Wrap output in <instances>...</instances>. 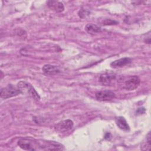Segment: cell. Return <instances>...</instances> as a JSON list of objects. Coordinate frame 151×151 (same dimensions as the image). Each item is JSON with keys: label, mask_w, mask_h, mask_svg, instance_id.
<instances>
[{"label": "cell", "mask_w": 151, "mask_h": 151, "mask_svg": "<svg viewBox=\"0 0 151 151\" xmlns=\"http://www.w3.org/2000/svg\"><path fill=\"white\" fill-rule=\"evenodd\" d=\"M19 94H21V92L17 86H14L12 84H8L6 87L1 88L0 92L1 97L4 99L11 98Z\"/></svg>", "instance_id": "4"}, {"label": "cell", "mask_w": 151, "mask_h": 151, "mask_svg": "<svg viewBox=\"0 0 151 151\" xmlns=\"http://www.w3.org/2000/svg\"><path fill=\"white\" fill-rule=\"evenodd\" d=\"M78 16L80 18H83L86 17L87 15L89 14V12L87 10L84 9H81V10H80V11L78 12Z\"/></svg>", "instance_id": "15"}, {"label": "cell", "mask_w": 151, "mask_h": 151, "mask_svg": "<svg viewBox=\"0 0 151 151\" xmlns=\"http://www.w3.org/2000/svg\"><path fill=\"white\" fill-rule=\"evenodd\" d=\"M42 70L45 74L50 76L57 74L61 71L58 67L55 65H52L51 64L44 65L42 68Z\"/></svg>", "instance_id": "9"}, {"label": "cell", "mask_w": 151, "mask_h": 151, "mask_svg": "<svg viewBox=\"0 0 151 151\" xmlns=\"http://www.w3.org/2000/svg\"><path fill=\"white\" fill-rule=\"evenodd\" d=\"M17 87L20 90L21 94L27 93L32 97L34 100L38 101L40 99V97L38 93L36 91L33 86L29 83L25 81H20L17 84Z\"/></svg>", "instance_id": "2"}, {"label": "cell", "mask_w": 151, "mask_h": 151, "mask_svg": "<svg viewBox=\"0 0 151 151\" xmlns=\"http://www.w3.org/2000/svg\"><path fill=\"white\" fill-rule=\"evenodd\" d=\"M146 110L145 108L143 107H140V108H138L137 110H136V114L137 115H139V114H143L145 112Z\"/></svg>", "instance_id": "16"}, {"label": "cell", "mask_w": 151, "mask_h": 151, "mask_svg": "<svg viewBox=\"0 0 151 151\" xmlns=\"http://www.w3.org/2000/svg\"><path fill=\"white\" fill-rule=\"evenodd\" d=\"M103 25H116L118 24V22L113 20L111 19H109V18H107V19H104L103 22Z\"/></svg>", "instance_id": "14"}, {"label": "cell", "mask_w": 151, "mask_h": 151, "mask_svg": "<svg viewBox=\"0 0 151 151\" xmlns=\"http://www.w3.org/2000/svg\"><path fill=\"white\" fill-rule=\"evenodd\" d=\"M151 145V139H150V132H149L146 137V142L141 146V150H150Z\"/></svg>", "instance_id": "13"}, {"label": "cell", "mask_w": 151, "mask_h": 151, "mask_svg": "<svg viewBox=\"0 0 151 151\" xmlns=\"http://www.w3.org/2000/svg\"><path fill=\"white\" fill-rule=\"evenodd\" d=\"M18 145L25 150H62L64 146L61 143L51 140H37L31 137L19 139Z\"/></svg>", "instance_id": "1"}, {"label": "cell", "mask_w": 151, "mask_h": 151, "mask_svg": "<svg viewBox=\"0 0 151 151\" xmlns=\"http://www.w3.org/2000/svg\"><path fill=\"white\" fill-rule=\"evenodd\" d=\"M86 31L90 34L93 35L96 33H99L101 31V29L99 26L93 24H88L85 27Z\"/></svg>", "instance_id": "12"}, {"label": "cell", "mask_w": 151, "mask_h": 151, "mask_svg": "<svg viewBox=\"0 0 151 151\" xmlns=\"http://www.w3.org/2000/svg\"><path fill=\"white\" fill-rule=\"evenodd\" d=\"M95 97L99 101H110L115 97V94L110 90H103L97 92Z\"/></svg>", "instance_id": "6"}, {"label": "cell", "mask_w": 151, "mask_h": 151, "mask_svg": "<svg viewBox=\"0 0 151 151\" xmlns=\"http://www.w3.org/2000/svg\"><path fill=\"white\" fill-rule=\"evenodd\" d=\"M115 122L119 129L124 131H129L130 127L126 119L122 116H118L115 118Z\"/></svg>", "instance_id": "11"}, {"label": "cell", "mask_w": 151, "mask_h": 151, "mask_svg": "<svg viewBox=\"0 0 151 151\" xmlns=\"http://www.w3.org/2000/svg\"><path fill=\"white\" fill-rule=\"evenodd\" d=\"M120 80L122 88L126 90H134L136 89L140 83V78L136 76L125 77Z\"/></svg>", "instance_id": "3"}, {"label": "cell", "mask_w": 151, "mask_h": 151, "mask_svg": "<svg viewBox=\"0 0 151 151\" xmlns=\"http://www.w3.org/2000/svg\"><path fill=\"white\" fill-rule=\"evenodd\" d=\"M48 7L52 11L56 12H61L64 9V6L63 3L56 1H49L47 2Z\"/></svg>", "instance_id": "10"}, {"label": "cell", "mask_w": 151, "mask_h": 151, "mask_svg": "<svg viewBox=\"0 0 151 151\" xmlns=\"http://www.w3.org/2000/svg\"><path fill=\"white\" fill-rule=\"evenodd\" d=\"M73 122L70 119L64 120L55 125V129L59 132H65L72 129L73 127Z\"/></svg>", "instance_id": "5"}, {"label": "cell", "mask_w": 151, "mask_h": 151, "mask_svg": "<svg viewBox=\"0 0 151 151\" xmlns=\"http://www.w3.org/2000/svg\"><path fill=\"white\" fill-rule=\"evenodd\" d=\"M132 63L131 58L129 57H124L116 60L110 63L111 67L113 68H118L127 65Z\"/></svg>", "instance_id": "7"}, {"label": "cell", "mask_w": 151, "mask_h": 151, "mask_svg": "<svg viewBox=\"0 0 151 151\" xmlns=\"http://www.w3.org/2000/svg\"><path fill=\"white\" fill-rule=\"evenodd\" d=\"M115 78V75L111 73H104L100 76L99 81L103 85L109 86L113 83Z\"/></svg>", "instance_id": "8"}]
</instances>
